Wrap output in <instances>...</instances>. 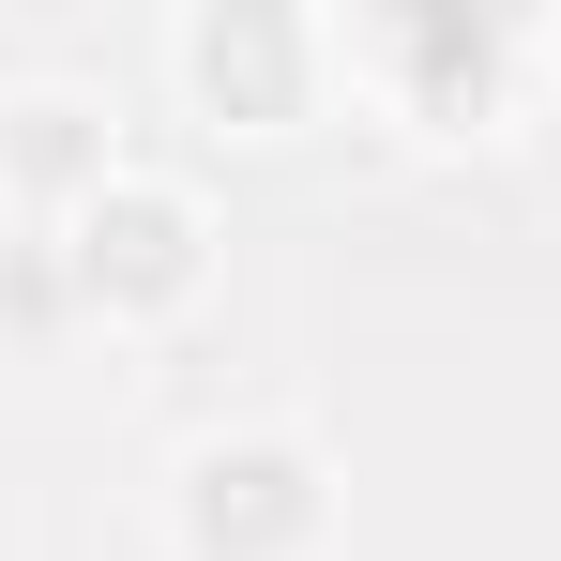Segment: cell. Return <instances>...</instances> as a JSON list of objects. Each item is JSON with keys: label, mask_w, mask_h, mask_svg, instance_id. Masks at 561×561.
I'll list each match as a JSON object with an SVG mask.
<instances>
[{"label": "cell", "mask_w": 561, "mask_h": 561, "mask_svg": "<svg viewBox=\"0 0 561 561\" xmlns=\"http://www.w3.org/2000/svg\"><path fill=\"white\" fill-rule=\"evenodd\" d=\"M531 31H501V15H470V0H394V15H350L334 31V77H365L410 137H485V122H516L531 92Z\"/></svg>", "instance_id": "1"}, {"label": "cell", "mask_w": 561, "mask_h": 561, "mask_svg": "<svg viewBox=\"0 0 561 561\" xmlns=\"http://www.w3.org/2000/svg\"><path fill=\"white\" fill-rule=\"evenodd\" d=\"M46 243H61V304L106 319V334H152V319H183L197 288H213V213H197V183H168V168H122V183L77 197Z\"/></svg>", "instance_id": "2"}, {"label": "cell", "mask_w": 561, "mask_h": 561, "mask_svg": "<svg viewBox=\"0 0 561 561\" xmlns=\"http://www.w3.org/2000/svg\"><path fill=\"white\" fill-rule=\"evenodd\" d=\"M168 547L183 561H319L334 547V470L288 425H228L168 470Z\"/></svg>", "instance_id": "3"}, {"label": "cell", "mask_w": 561, "mask_h": 561, "mask_svg": "<svg viewBox=\"0 0 561 561\" xmlns=\"http://www.w3.org/2000/svg\"><path fill=\"white\" fill-rule=\"evenodd\" d=\"M168 77H183L213 122L274 137V122H304V106H319L334 31H319V15H259V0H228V15H183V31H168Z\"/></svg>", "instance_id": "4"}, {"label": "cell", "mask_w": 561, "mask_h": 561, "mask_svg": "<svg viewBox=\"0 0 561 561\" xmlns=\"http://www.w3.org/2000/svg\"><path fill=\"white\" fill-rule=\"evenodd\" d=\"M122 183V106L77 92V77H15L0 92V213H31V228H61L77 197Z\"/></svg>", "instance_id": "5"}, {"label": "cell", "mask_w": 561, "mask_h": 561, "mask_svg": "<svg viewBox=\"0 0 561 561\" xmlns=\"http://www.w3.org/2000/svg\"><path fill=\"white\" fill-rule=\"evenodd\" d=\"M531 46H547V61H561V15H547V31H531Z\"/></svg>", "instance_id": "6"}]
</instances>
